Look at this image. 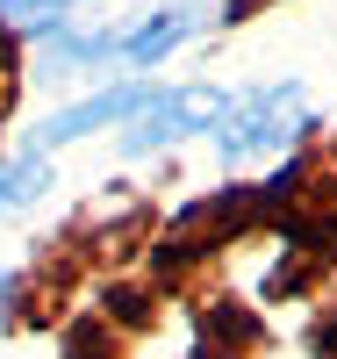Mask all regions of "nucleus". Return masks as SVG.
Returning a JSON list of instances; mask_svg holds the SVG:
<instances>
[{
    "label": "nucleus",
    "instance_id": "5",
    "mask_svg": "<svg viewBox=\"0 0 337 359\" xmlns=\"http://www.w3.org/2000/svg\"><path fill=\"white\" fill-rule=\"evenodd\" d=\"M43 158L36 151H29V158H8V165H0V208H15V201H29V194H43Z\"/></svg>",
    "mask_w": 337,
    "mask_h": 359
},
{
    "label": "nucleus",
    "instance_id": "3",
    "mask_svg": "<svg viewBox=\"0 0 337 359\" xmlns=\"http://www.w3.org/2000/svg\"><path fill=\"white\" fill-rule=\"evenodd\" d=\"M151 94H158V86H108V94L79 101V108H57L50 123L36 130V151H50V144H72V137H86V130H108V123H130Z\"/></svg>",
    "mask_w": 337,
    "mask_h": 359
},
{
    "label": "nucleus",
    "instance_id": "4",
    "mask_svg": "<svg viewBox=\"0 0 337 359\" xmlns=\"http://www.w3.org/2000/svg\"><path fill=\"white\" fill-rule=\"evenodd\" d=\"M194 36V15L187 8H165L158 22H144V29H130V36H115V57H130V65H158V57L172 50V43H187Z\"/></svg>",
    "mask_w": 337,
    "mask_h": 359
},
{
    "label": "nucleus",
    "instance_id": "6",
    "mask_svg": "<svg viewBox=\"0 0 337 359\" xmlns=\"http://www.w3.org/2000/svg\"><path fill=\"white\" fill-rule=\"evenodd\" d=\"M57 8H72V0H8V22H43V15H57Z\"/></svg>",
    "mask_w": 337,
    "mask_h": 359
},
{
    "label": "nucleus",
    "instance_id": "2",
    "mask_svg": "<svg viewBox=\"0 0 337 359\" xmlns=\"http://www.w3.org/2000/svg\"><path fill=\"white\" fill-rule=\"evenodd\" d=\"M223 108H230L223 86H172V94H151L130 115V137H122V144H130V151H165V144L194 137V130H216Z\"/></svg>",
    "mask_w": 337,
    "mask_h": 359
},
{
    "label": "nucleus",
    "instance_id": "1",
    "mask_svg": "<svg viewBox=\"0 0 337 359\" xmlns=\"http://www.w3.org/2000/svg\"><path fill=\"white\" fill-rule=\"evenodd\" d=\"M223 158L230 165H252L266 151H280V144H294L301 130H309V94L287 79V86H266V94H244L223 108Z\"/></svg>",
    "mask_w": 337,
    "mask_h": 359
},
{
    "label": "nucleus",
    "instance_id": "9",
    "mask_svg": "<svg viewBox=\"0 0 337 359\" xmlns=\"http://www.w3.org/2000/svg\"><path fill=\"white\" fill-rule=\"evenodd\" d=\"M0 294H8V273H0Z\"/></svg>",
    "mask_w": 337,
    "mask_h": 359
},
{
    "label": "nucleus",
    "instance_id": "8",
    "mask_svg": "<svg viewBox=\"0 0 337 359\" xmlns=\"http://www.w3.org/2000/svg\"><path fill=\"white\" fill-rule=\"evenodd\" d=\"M266 0H230V22H244V15H259Z\"/></svg>",
    "mask_w": 337,
    "mask_h": 359
},
{
    "label": "nucleus",
    "instance_id": "7",
    "mask_svg": "<svg viewBox=\"0 0 337 359\" xmlns=\"http://www.w3.org/2000/svg\"><path fill=\"white\" fill-rule=\"evenodd\" d=\"M15 101V36H8V22H0V108Z\"/></svg>",
    "mask_w": 337,
    "mask_h": 359
}]
</instances>
